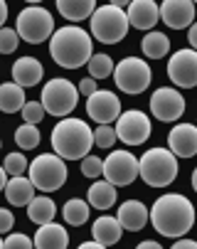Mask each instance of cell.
I'll return each instance as SVG.
<instances>
[{
  "label": "cell",
  "mask_w": 197,
  "mask_h": 249,
  "mask_svg": "<svg viewBox=\"0 0 197 249\" xmlns=\"http://www.w3.org/2000/svg\"><path fill=\"white\" fill-rule=\"evenodd\" d=\"M25 89L15 82H5L0 84V111L3 114H17L25 109Z\"/></svg>",
  "instance_id": "23"
},
{
  "label": "cell",
  "mask_w": 197,
  "mask_h": 249,
  "mask_svg": "<svg viewBox=\"0 0 197 249\" xmlns=\"http://www.w3.org/2000/svg\"><path fill=\"white\" fill-rule=\"evenodd\" d=\"M160 20L170 30H190V25L195 22V3L192 0H163Z\"/></svg>",
  "instance_id": "16"
},
{
  "label": "cell",
  "mask_w": 197,
  "mask_h": 249,
  "mask_svg": "<svg viewBox=\"0 0 197 249\" xmlns=\"http://www.w3.org/2000/svg\"><path fill=\"white\" fill-rule=\"evenodd\" d=\"M190 180H192V190L197 193V168L192 170V178H190Z\"/></svg>",
  "instance_id": "45"
},
{
  "label": "cell",
  "mask_w": 197,
  "mask_h": 249,
  "mask_svg": "<svg viewBox=\"0 0 197 249\" xmlns=\"http://www.w3.org/2000/svg\"><path fill=\"white\" fill-rule=\"evenodd\" d=\"M116 128L114 126H96L94 128V146H98V148H114V143H116Z\"/></svg>",
  "instance_id": "32"
},
{
  "label": "cell",
  "mask_w": 197,
  "mask_h": 249,
  "mask_svg": "<svg viewBox=\"0 0 197 249\" xmlns=\"http://www.w3.org/2000/svg\"><path fill=\"white\" fill-rule=\"evenodd\" d=\"M86 114L91 121H96L98 126H111L114 121H118L121 111V101L116 91L109 89H96L89 99H86Z\"/></svg>",
  "instance_id": "12"
},
{
  "label": "cell",
  "mask_w": 197,
  "mask_h": 249,
  "mask_svg": "<svg viewBox=\"0 0 197 249\" xmlns=\"http://www.w3.org/2000/svg\"><path fill=\"white\" fill-rule=\"evenodd\" d=\"M77 249H106V247H104V244H98V242H94V239H91V242H82V244H79Z\"/></svg>",
  "instance_id": "42"
},
{
  "label": "cell",
  "mask_w": 197,
  "mask_h": 249,
  "mask_svg": "<svg viewBox=\"0 0 197 249\" xmlns=\"http://www.w3.org/2000/svg\"><path fill=\"white\" fill-rule=\"evenodd\" d=\"M0 249H5V242L3 239H0Z\"/></svg>",
  "instance_id": "46"
},
{
  "label": "cell",
  "mask_w": 197,
  "mask_h": 249,
  "mask_svg": "<svg viewBox=\"0 0 197 249\" xmlns=\"http://www.w3.org/2000/svg\"><path fill=\"white\" fill-rule=\"evenodd\" d=\"M128 15L123 8H118L116 3L101 5L96 8L91 15V37L98 40L101 45H116L121 42L126 35H128Z\"/></svg>",
  "instance_id": "5"
},
{
  "label": "cell",
  "mask_w": 197,
  "mask_h": 249,
  "mask_svg": "<svg viewBox=\"0 0 197 249\" xmlns=\"http://www.w3.org/2000/svg\"><path fill=\"white\" fill-rule=\"evenodd\" d=\"M86 202L96 210H109L116 202V188L109 180H96L89 190H86Z\"/></svg>",
  "instance_id": "26"
},
{
  "label": "cell",
  "mask_w": 197,
  "mask_h": 249,
  "mask_svg": "<svg viewBox=\"0 0 197 249\" xmlns=\"http://www.w3.org/2000/svg\"><path fill=\"white\" fill-rule=\"evenodd\" d=\"M5 20H8V3H3V0H0V30L5 27Z\"/></svg>",
  "instance_id": "41"
},
{
  "label": "cell",
  "mask_w": 197,
  "mask_h": 249,
  "mask_svg": "<svg viewBox=\"0 0 197 249\" xmlns=\"http://www.w3.org/2000/svg\"><path fill=\"white\" fill-rule=\"evenodd\" d=\"M180 173L178 158L168 148H148L138 158V175L150 188H168Z\"/></svg>",
  "instance_id": "4"
},
{
  "label": "cell",
  "mask_w": 197,
  "mask_h": 249,
  "mask_svg": "<svg viewBox=\"0 0 197 249\" xmlns=\"http://www.w3.org/2000/svg\"><path fill=\"white\" fill-rule=\"evenodd\" d=\"M150 222L163 237H185L195 225V207L185 195L165 193L160 195L150 207Z\"/></svg>",
  "instance_id": "1"
},
{
  "label": "cell",
  "mask_w": 197,
  "mask_h": 249,
  "mask_svg": "<svg viewBox=\"0 0 197 249\" xmlns=\"http://www.w3.org/2000/svg\"><path fill=\"white\" fill-rule=\"evenodd\" d=\"M116 136L126 146H141L150 138V119L138 109L123 111L116 121Z\"/></svg>",
  "instance_id": "13"
},
{
  "label": "cell",
  "mask_w": 197,
  "mask_h": 249,
  "mask_svg": "<svg viewBox=\"0 0 197 249\" xmlns=\"http://www.w3.org/2000/svg\"><path fill=\"white\" fill-rule=\"evenodd\" d=\"M54 215H57V205L47 195H35V200L27 205V217L35 222L37 227L54 222Z\"/></svg>",
  "instance_id": "25"
},
{
  "label": "cell",
  "mask_w": 197,
  "mask_h": 249,
  "mask_svg": "<svg viewBox=\"0 0 197 249\" xmlns=\"http://www.w3.org/2000/svg\"><path fill=\"white\" fill-rule=\"evenodd\" d=\"M57 10L62 18H67L69 22H82V20H91L96 3L94 0H57Z\"/></svg>",
  "instance_id": "24"
},
{
  "label": "cell",
  "mask_w": 197,
  "mask_h": 249,
  "mask_svg": "<svg viewBox=\"0 0 197 249\" xmlns=\"http://www.w3.org/2000/svg\"><path fill=\"white\" fill-rule=\"evenodd\" d=\"M15 32L20 35V40H25L30 45H40L45 40H52V35H54V18L42 5H27L17 15Z\"/></svg>",
  "instance_id": "7"
},
{
  "label": "cell",
  "mask_w": 197,
  "mask_h": 249,
  "mask_svg": "<svg viewBox=\"0 0 197 249\" xmlns=\"http://www.w3.org/2000/svg\"><path fill=\"white\" fill-rule=\"evenodd\" d=\"M170 249H197V242H195V239L182 237V239H175V244H173Z\"/></svg>",
  "instance_id": "39"
},
{
  "label": "cell",
  "mask_w": 197,
  "mask_h": 249,
  "mask_svg": "<svg viewBox=\"0 0 197 249\" xmlns=\"http://www.w3.org/2000/svg\"><path fill=\"white\" fill-rule=\"evenodd\" d=\"M141 50L148 59H163L170 52V37L165 32H146V37L141 42Z\"/></svg>",
  "instance_id": "27"
},
{
  "label": "cell",
  "mask_w": 197,
  "mask_h": 249,
  "mask_svg": "<svg viewBox=\"0 0 197 249\" xmlns=\"http://www.w3.org/2000/svg\"><path fill=\"white\" fill-rule=\"evenodd\" d=\"M40 141H42V136H40L37 126L22 124V126H17V128H15V143H17L22 151H32V148H37V146H40Z\"/></svg>",
  "instance_id": "30"
},
{
  "label": "cell",
  "mask_w": 197,
  "mask_h": 249,
  "mask_svg": "<svg viewBox=\"0 0 197 249\" xmlns=\"http://www.w3.org/2000/svg\"><path fill=\"white\" fill-rule=\"evenodd\" d=\"M150 79H153V72L148 62L141 57H123L114 69V82L118 91H126L131 96L143 94L150 87Z\"/></svg>",
  "instance_id": "9"
},
{
  "label": "cell",
  "mask_w": 197,
  "mask_h": 249,
  "mask_svg": "<svg viewBox=\"0 0 197 249\" xmlns=\"http://www.w3.org/2000/svg\"><path fill=\"white\" fill-rule=\"evenodd\" d=\"M168 77L180 89L197 87V52L195 50H178L168 59Z\"/></svg>",
  "instance_id": "14"
},
{
  "label": "cell",
  "mask_w": 197,
  "mask_h": 249,
  "mask_svg": "<svg viewBox=\"0 0 197 249\" xmlns=\"http://www.w3.org/2000/svg\"><path fill=\"white\" fill-rule=\"evenodd\" d=\"M5 249H35V242L22 232H13L5 239Z\"/></svg>",
  "instance_id": "36"
},
{
  "label": "cell",
  "mask_w": 197,
  "mask_h": 249,
  "mask_svg": "<svg viewBox=\"0 0 197 249\" xmlns=\"http://www.w3.org/2000/svg\"><path fill=\"white\" fill-rule=\"evenodd\" d=\"M67 163L64 158H59L57 153H40L27 168V178L32 180L37 190L45 193H54L67 183Z\"/></svg>",
  "instance_id": "6"
},
{
  "label": "cell",
  "mask_w": 197,
  "mask_h": 249,
  "mask_svg": "<svg viewBox=\"0 0 197 249\" xmlns=\"http://www.w3.org/2000/svg\"><path fill=\"white\" fill-rule=\"evenodd\" d=\"M52 151L64 160H84L94 148V128L82 119H62L52 128Z\"/></svg>",
  "instance_id": "3"
},
{
  "label": "cell",
  "mask_w": 197,
  "mask_h": 249,
  "mask_svg": "<svg viewBox=\"0 0 197 249\" xmlns=\"http://www.w3.org/2000/svg\"><path fill=\"white\" fill-rule=\"evenodd\" d=\"M17 42H20V35H17L15 30H10V27H3V30H0V54L15 52Z\"/></svg>",
  "instance_id": "35"
},
{
  "label": "cell",
  "mask_w": 197,
  "mask_h": 249,
  "mask_svg": "<svg viewBox=\"0 0 197 249\" xmlns=\"http://www.w3.org/2000/svg\"><path fill=\"white\" fill-rule=\"evenodd\" d=\"M91 234H94V242L104 244V247H111V244H118L121 242V234H123V227L116 217L111 215H101L98 220H94L91 225Z\"/></svg>",
  "instance_id": "21"
},
{
  "label": "cell",
  "mask_w": 197,
  "mask_h": 249,
  "mask_svg": "<svg viewBox=\"0 0 197 249\" xmlns=\"http://www.w3.org/2000/svg\"><path fill=\"white\" fill-rule=\"evenodd\" d=\"M116 220L121 222V227H123V230L141 232V230L146 227V222L150 220V210H148L141 200H126V202L118 207Z\"/></svg>",
  "instance_id": "18"
},
{
  "label": "cell",
  "mask_w": 197,
  "mask_h": 249,
  "mask_svg": "<svg viewBox=\"0 0 197 249\" xmlns=\"http://www.w3.org/2000/svg\"><path fill=\"white\" fill-rule=\"evenodd\" d=\"M3 168H5V173L8 175H13V178H20L22 173H27V168H30V163H27V158L17 151V153H8L5 156V160H3Z\"/></svg>",
  "instance_id": "31"
},
{
  "label": "cell",
  "mask_w": 197,
  "mask_h": 249,
  "mask_svg": "<svg viewBox=\"0 0 197 249\" xmlns=\"http://www.w3.org/2000/svg\"><path fill=\"white\" fill-rule=\"evenodd\" d=\"M79 104V87H74L69 79H49L42 89V106L45 111L57 116V119H67Z\"/></svg>",
  "instance_id": "8"
},
{
  "label": "cell",
  "mask_w": 197,
  "mask_h": 249,
  "mask_svg": "<svg viewBox=\"0 0 197 249\" xmlns=\"http://www.w3.org/2000/svg\"><path fill=\"white\" fill-rule=\"evenodd\" d=\"M5 185H8V173H5V168L0 165V190L5 193Z\"/></svg>",
  "instance_id": "44"
},
{
  "label": "cell",
  "mask_w": 197,
  "mask_h": 249,
  "mask_svg": "<svg viewBox=\"0 0 197 249\" xmlns=\"http://www.w3.org/2000/svg\"><path fill=\"white\" fill-rule=\"evenodd\" d=\"M86 67H89V77H91V79L114 77V69H116V64H114V59H111L109 54H94Z\"/></svg>",
  "instance_id": "29"
},
{
  "label": "cell",
  "mask_w": 197,
  "mask_h": 249,
  "mask_svg": "<svg viewBox=\"0 0 197 249\" xmlns=\"http://www.w3.org/2000/svg\"><path fill=\"white\" fill-rule=\"evenodd\" d=\"M13 227H15V215L10 210L0 207V234H8Z\"/></svg>",
  "instance_id": "37"
},
{
  "label": "cell",
  "mask_w": 197,
  "mask_h": 249,
  "mask_svg": "<svg viewBox=\"0 0 197 249\" xmlns=\"http://www.w3.org/2000/svg\"><path fill=\"white\" fill-rule=\"evenodd\" d=\"M49 54L64 69H79V67L89 64V59L94 57L91 35L86 30H82L79 25H64V27L54 30V35H52Z\"/></svg>",
  "instance_id": "2"
},
{
  "label": "cell",
  "mask_w": 197,
  "mask_h": 249,
  "mask_svg": "<svg viewBox=\"0 0 197 249\" xmlns=\"http://www.w3.org/2000/svg\"><path fill=\"white\" fill-rule=\"evenodd\" d=\"M136 249H163V247H160L158 242H153V239H146V242H141Z\"/></svg>",
  "instance_id": "43"
},
{
  "label": "cell",
  "mask_w": 197,
  "mask_h": 249,
  "mask_svg": "<svg viewBox=\"0 0 197 249\" xmlns=\"http://www.w3.org/2000/svg\"><path fill=\"white\" fill-rule=\"evenodd\" d=\"M82 175L84 178H91V180H98V178L104 175V160L98 158V156H86L82 160Z\"/></svg>",
  "instance_id": "34"
},
{
  "label": "cell",
  "mask_w": 197,
  "mask_h": 249,
  "mask_svg": "<svg viewBox=\"0 0 197 249\" xmlns=\"http://www.w3.org/2000/svg\"><path fill=\"white\" fill-rule=\"evenodd\" d=\"M104 178L114 188H126L138 178V158L131 151H111L104 160Z\"/></svg>",
  "instance_id": "10"
},
{
  "label": "cell",
  "mask_w": 197,
  "mask_h": 249,
  "mask_svg": "<svg viewBox=\"0 0 197 249\" xmlns=\"http://www.w3.org/2000/svg\"><path fill=\"white\" fill-rule=\"evenodd\" d=\"M128 25L136 27V30H153L160 20V8L158 3L153 0H133V3H128Z\"/></svg>",
  "instance_id": "17"
},
{
  "label": "cell",
  "mask_w": 197,
  "mask_h": 249,
  "mask_svg": "<svg viewBox=\"0 0 197 249\" xmlns=\"http://www.w3.org/2000/svg\"><path fill=\"white\" fill-rule=\"evenodd\" d=\"M22 114V119H25V124H30V126H37V124H42V119H45V106H42V101H27L25 104V109L20 111Z\"/></svg>",
  "instance_id": "33"
},
{
  "label": "cell",
  "mask_w": 197,
  "mask_h": 249,
  "mask_svg": "<svg viewBox=\"0 0 197 249\" xmlns=\"http://www.w3.org/2000/svg\"><path fill=\"white\" fill-rule=\"evenodd\" d=\"M0 148H3V141H0Z\"/></svg>",
  "instance_id": "47"
},
{
  "label": "cell",
  "mask_w": 197,
  "mask_h": 249,
  "mask_svg": "<svg viewBox=\"0 0 197 249\" xmlns=\"http://www.w3.org/2000/svg\"><path fill=\"white\" fill-rule=\"evenodd\" d=\"M42 77H45V67H42V62L35 59V57H20V59L13 64V79H15V84H20L22 89H25V87H37Z\"/></svg>",
  "instance_id": "19"
},
{
  "label": "cell",
  "mask_w": 197,
  "mask_h": 249,
  "mask_svg": "<svg viewBox=\"0 0 197 249\" xmlns=\"http://www.w3.org/2000/svg\"><path fill=\"white\" fill-rule=\"evenodd\" d=\"M150 114L158 119V121H165V124H173L178 121L182 114H185V96L173 89V87H160L150 94Z\"/></svg>",
  "instance_id": "11"
},
{
  "label": "cell",
  "mask_w": 197,
  "mask_h": 249,
  "mask_svg": "<svg viewBox=\"0 0 197 249\" xmlns=\"http://www.w3.org/2000/svg\"><path fill=\"white\" fill-rule=\"evenodd\" d=\"M35 185H32L30 178L20 175V178H10L5 185V197L13 207H27L32 200H35Z\"/></svg>",
  "instance_id": "22"
},
{
  "label": "cell",
  "mask_w": 197,
  "mask_h": 249,
  "mask_svg": "<svg viewBox=\"0 0 197 249\" xmlns=\"http://www.w3.org/2000/svg\"><path fill=\"white\" fill-rule=\"evenodd\" d=\"M35 249H67L69 247V232L57 222L42 225L35 234Z\"/></svg>",
  "instance_id": "20"
},
{
  "label": "cell",
  "mask_w": 197,
  "mask_h": 249,
  "mask_svg": "<svg viewBox=\"0 0 197 249\" xmlns=\"http://www.w3.org/2000/svg\"><path fill=\"white\" fill-rule=\"evenodd\" d=\"M168 151L175 158H192L197 156V126L195 124H178L168 133Z\"/></svg>",
  "instance_id": "15"
},
{
  "label": "cell",
  "mask_w": 197,
  "mask_h": 249,
  "mask_svg": "<svg viewBox=\"0 0 197 249\" xmlns=\"http://www.w3.org/2000/svg\"><path fill=\"white\" fill-rule=\"evenodd\" d=\"M94 91H96V79L86 77V79H82V82H79V94H84V96L89 99Z\"/></svg>",
  "instance_id": "38"
},
{
  "label": "cell",
  "mask_w": 197,
  "mask_h": 249,
  "mask_svg": "<svg viewBox=\"0 0 197 249\" xmlns=\"http://www.w3.org/2000/svg\"><path fill=\"white\" fill-rule=\"evenodd\" d=\"M187 42H190V50L197 52V22H192L187 30Z\"/></svg>",
  "instance_id": "40"
},
{
  "label": "cell",
  "mask_w": 197,
  "mask_h": 249,
  "mask_svg": "<svg viewBox=\"0 0 197 249\" xmlns=\"http://www.w3.org/2000/svg\"><path fill=\"white\" fill-rule=\"evenodd\" d=\"M89 207H91V205H89L86 200L72 197V200L64 202V207H62V217H64V222L72 225V227H82V225L89 220Z\"/></svg>",
  "instance_id": "28"
}]
</instances>
